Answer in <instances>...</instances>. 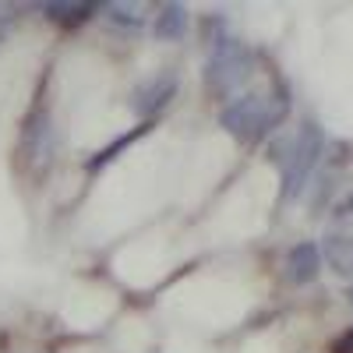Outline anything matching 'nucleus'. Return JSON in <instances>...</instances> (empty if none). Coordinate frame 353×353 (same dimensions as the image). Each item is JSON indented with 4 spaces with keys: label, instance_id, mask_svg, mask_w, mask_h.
Here are the masks:
<instances>
[{
    "label": "nucleus",
    "instance_id": "nucleus-1",
    "mask_svg": "<svg viewBox=\"0 0 353 353\" xmlns=\"http://www.w3.org/2000/svg\"><path fill=\"white\" fill-rule=\"evenodd\" d=\"M321 152H325V131L318 128V121H304L290 141H279V152H272V159L283 166V198H297L304 191Z\"/></svg>",
    "mask_w": 353,
    "mask_h": 353
},
{
    "label": "nucleus",
    "instance_id": "nucleus-2",
    "mask_svg": "<svg viewBox=\"0 0 353 353\" xmlns=\"http://www.w3.org/2000/svg\"><path fill=\"white\" fill-rule=\"evenodd\" d=\"M290 110V99H265V96H241L237 103H230L219 117V124L226 128V134H233L241 145H254L269 134L283 113Z\"/></svg>",
    "mask_w": 353,
    "mask_h": 353
},
{
    "label": "nucleus",
    "instance_id": "nucleus-13",
    "mask_svg": "<svg viewBox=\"0 0 353 353\" xmlns=\"http://www.w3.org/2000/svg\"><path fill=\"white\" fill-rule=\"evenodd\" d=\"M346 297H350V307H353V286H350V290H346Z\"/></svg>",
    "mask_w": 353,
    "mask_h": 353
},
{
    "label": "nucleus",
    "instance_id": "nucleus-3",
    "mask_svg": "<svg viewBox=\"0 0 353 353\" xmlns=\"http://www.w3.org/2000/svg\"><path fill=\"white\" fill-rule=\"evenodd\" d=\"M248 74H251V57L241 46V39L219 36L216 46H212V57H209V68H205L209 88L216 96H226V92H233V88H241Z\"/></svg>",
    "mask_w": 353,
    "mask_h": 353
},
{
    "label": "nucleus",
    "instance_id": "nucleus-8",
    "mask_svg": "<svg viewBox=\"0 0 353 353\" xmlns=\"http://www.w3.org/2000/svg\"><path fill=\"white\" fill-rule=\"evenodd\" d=\"M156 32H159V39H181L188 32V11H184V4H166L159 11Z\"/></svg>",
    "mask_w": 353,
    "mask_h": 353
},
{
    "label": "nucleus",
    "instance_id": "nucleus-12",
    "mask_svg": "<svg viewBox=\"0 0 353 353\" xmlns=\"http://www.w3.org/2000/svg\"><path fill=\"white\" fill-rule=\"evenodd\" d=\"M346 212H353V194L346 198Z\"/></svg>",
    "mask_w": 353,
    "mask_h": 353
},
{
    "label": "nucleus",
    "instance_id": "nucleus-10",
    "mask_svg": "<svg viewBox=\"0 0 353 353\" xmlns=\"http://www.w3.org/2000/svg\"><path fill=\"white\" fill-rule=\"evenodd\" d=\"M106 14L121 28H138L145 21V8L141 4H106Z\"/></svg>",
    "mask_w": 353,
    "mask_h": 353
},
{
    "label": "nucleus",
    "instance_id": "nucleus-5",
    "mask_svg": "<svg viewBox=\"0 0 353 353\" xmlns=\"http://www.w3.org/2000/svg\"><path fill=\"white\" fill-rule=\"evenodd\" d=\"M318 272H321V251H318V244L301 241L297 248H290V254H286V279H290L293 286L314 283Z\"/></svg>",
    "mask_w": 353,
    "mask_h": 353
},
{
    "label": "nucleus",
    "instance_id": "nucleus-6",
    "mask_svg": "<svg viewBox=\"0 0 353 353\" xmlns=\"http://www.w3.org/2000/svg\"><path fill=\"white\" fill-rule=\"evenodd\" d=\"M318 251H321V261H329V269L339 279L353 283V237H346V233H329L325 244Z\"/></svg>",
    "mask_w": 353,
    "mask_h": 353
},
{
    "label": "nucleus",
    "instance_id": "nucleus-4",
    "mask_svg": "<svg viewBox=\"0 0 353 353\" xmlns=\"http://www.w3.org/2000/svg\"><path fill=\"white\" fill-rule=\"evenodd\" d=\"M176 92V78L173 74H156L152 81H145L134 88V96H131V110L138 117H152L159 106H166Z\"/></svg>",
    "mask_w": 353,
    "mask_h": 353
},
{
    "label": "nucleus",
    "instance_id": "nucleus-9",
    "mask_svg": "<svg viewBox=\"0 0 353 353\" xmlns=\"http://www.w3.org/2000/svg\"><path fill=\"white\" fill-rule=\"evenodd\" d=\"M99 4H92V0H85V4H46V18L61 21V25H78L85 21L88 14H92Z\"/></svg>",
    "mask_w": 353,
    "mask_h": 353
},
{
    "label": "nucleus",
    "instance_id": "nucleus-7",
    "mask_svg": "<svg viewBox=\"0 0 353 353\" xmlns=\"http://www.w3.org/2000/svg\"><path fill=\"white\" fill-rule=\"evenodd\" d=\"M53 128H50V117L46 113H32L25 124V152L32 163H43L46 156H53Z\"/></svg>",
    "mask_w": 353,
    "mask_h": 353
},
{
    "label": "nucleus",
    "instance_id": "nucleus-11",
    "mask_svg": "<svg viewBox=\"0 0 353 353\" xmlns=\"http://www.w3.org/2000/svg\"><path fill=\"white\" fill-rule=\"evenodd\" d=\"M339 346H343V350H346V353H353V329H350V332H346V336H343V343H339Z\"/></svg>",
    "mask_w": 353,
    "mask_h": 353
}]
</instances>
